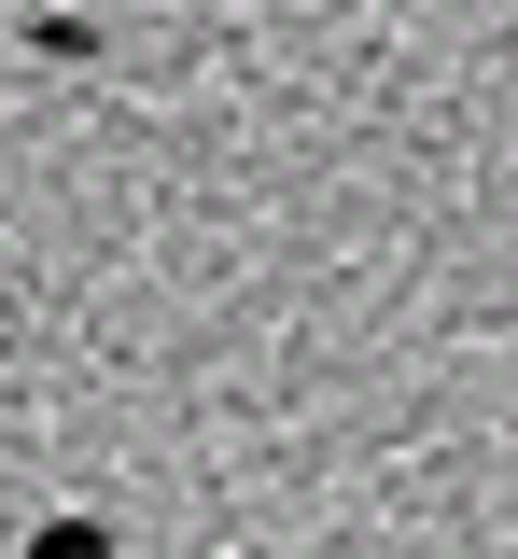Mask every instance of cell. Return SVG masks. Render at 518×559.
<instances>
[{"mask_svg":"<svg viewBox=\"0 0 518 559\" xmlns=\"http://www.w3.org/2000/svg\"><path fill=\"white\" fill-rule=\"evenodd\" d=\"M28 559H113V532H98V518H43V532H28Z\"/></svg>","mask_w":518,"mask_h":559,"instance_id":"cell-1","label":"cell"}]
</instances>
